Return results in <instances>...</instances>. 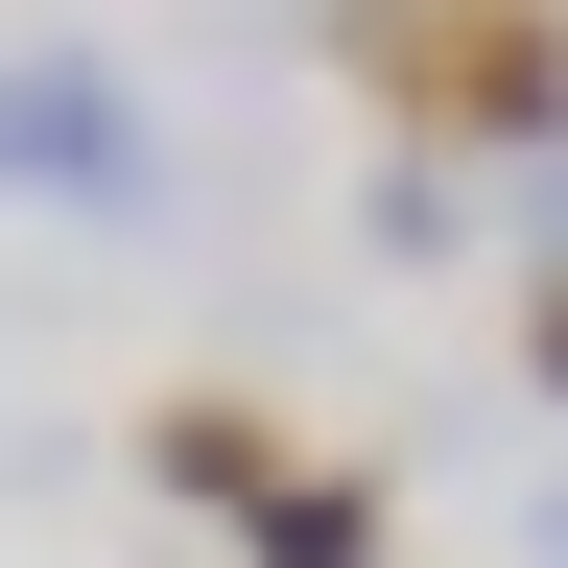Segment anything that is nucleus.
<instances>
[{
    "label": "nucleus",
    "mask_w": 568,
    "mask_h": 568,
    "mask_svg": "<svg viewBox=\"0 0 568 568\" xmlns=\"http://www.w3.org/2000/svg\"><path fill=\"white\" fill-rule=\"evenodd\" d=\"M355 71H379L426 142H545V119H568L545 0H355Z\"/></svg>",
    "instance_id": "f257e3e1"
},
{
    "label": "nucleus",
    "mask_w": 568,
    "mask_h": 568,
    "mask_svg": "<svg viewBox=\"0 0 568 568\" xmlns=\"http://www.w3.org/2000/svg\"><path fill=\"white\" fill-rule=\"evenodd\" d=\"M237 545H261V568H403V497H379V474H308V450H284V474L237 497Z\"/></svg>",
    "instance_id": "7ed1b4c3"
},
{
    "label": "nucleus",
    "mask_w": 568,
    "mask_h": 568,
    "mask_svg": "<svg viewBox=\"0 0 568 568\" xmlns=\"http://www.w3.org/2000/svg\"><path fill=\"white\" fill-rule=\"evenodd\" d=\"M0 190L119 213V190H142V95H119V71H0Z\"/></svg>",
    "instance_id": "f03ea898"
},
{
    "label": "nucleus",
    "mask_w": 568,
    "mask_h": 568,
    "mask_svg": "<svg viewBox=\"0 0 568 568\" xmlns=\"http://www.w3.org/2000/svg\"><path fill=\"white\" fill-rule=\"evenodd\" d=\"M261 474H284V426H261V403H142V497H213V521H237Z\"/></svg>",
    "instance_id": "20e7f679"
}]
</instances>
